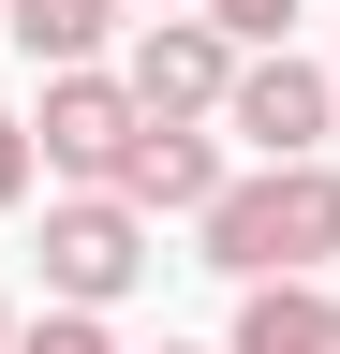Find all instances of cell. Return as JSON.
Returning a JSON list of instances; mask_svg holds the SVG:
<instances>
[{
    "mask_svg": "<svg viewBox=\"0 0 340 354\" xmlns=\"http://www.w3.org/2000/svg\"><path fill=\"white\" fill-rule=\"evenodd\" d=\"M193 266H222L237 295H267V281H311V266L340 251V162H251L222 177V207L193 221Z\"/></svg>",
    "mask_w": 340,
    "mask_h": 354,
    "instance_id": "obj_1",
    "label": "cell"
},
{
    "mask_svg": "<svg viewBox=\"0 0 340 354\" xmlns=\"http://www.w3.org/2000/svg\"><path fill=\"white\" fill-rule=\"evenodd\" d=\"M148 266H163V251H148V221L118 207V192H60V207H45V310H89V325H104Z\"/></svg>",
    "mask_w": 340,
    "mask_h": 354,
    "instance_id": "obj_2",
    "label": "cell"
},
{
    "mask_svg": "<svg viewBox=\"0 0 340 354\" xmlns=\"http://www.w3.org/2000/svg\"><path fill=\"white\" fill-rule=\"evenodd\" d=\"M134 133H148V118H134V88L89 59V74H45V104H30V162H45V177H74V192H118Z\"/></svg>",
    "mask_w": 340,
    "mask_h": 354,
    "instance_id": "obj_3",
    "label": "cell"
},
{
    "mask_svg": "<svg viewBox=\"0 0 340 354\" xmlns=\"http://www.w3.org/2000/svg\"><path fill=\"white\" fill-rule=\"evenodd\" d=\"M118 88H134V118L207 133V118L237 104V44L207 30V15H148V30H134V59H118Z\"/></svg>",
    "mask_w": 340,
    "mask_h": 354,
    "instance_id": "obj_4",
    "label": "cell"
},
{
    "mask_svg": "<svg viewBox=\"0 0 340 354\" xmlns=\"http://www.w3.org/2000/svg\"><path fill=\"white\" fill-rule=\"evenodd\" d=\"M222 133L251 162H325V133H340V74L325 59H237V104H222Z\"/></svg>",
    "mask_w": 340,
    "mask_h": 354,
    "instance_id": "obj_5",
    "label": "cell"
},
{
    "mask_svg": "<svg viewBox=\"0 0 340 354\" xmlns=\"http://www.w3.org/2000/svg\"><path fill=\"white\" fill-rule=\"evenodd\" d=\"M118 207L134 221H207L222 207V133H134V162H118Z\"/></svg>",
    "mask_w": 340,
    "mask_h": 354,
    "instance_id": "obj_6",
    "label": "cell"
},
{
    "mask_svg": "<svg viewBox=\"0 0 340 354\" xmlns=\"http://www.w3.org/2000/svg\"><path fill=\"white\" fill-rule=\"evenodd\" d=\"M222 354H340V295H325V281L237 295V339H222Z\"/></svg>",
    "mask_w": 340,
    "mask_h": 354,
    "instance_id": "obj_7",
    "label": "cell"
},
{
    "mask_svg": "<svg viewBox=\"0 0 340 354\" xmlns=\"http://www.w3.org/2000/svg\"><path fill=\"white\" fill-rule=\"evenodd\" d=\"M118 15H134V0H15V15H0V30H15V44H30V59H45V74H89V44H104Z\"/></svg>",
    "mask_w": 340,
    "mask_h": 354,
    "instance_id": "obj_8",
    "label": "cell"
},
{
    "mask_svg": "<svg viewBox=\"0 0 340 354\" xmlns=\"http://www.w3.org/2000/svg\"><path fill=\"white\" fill-rule=\"evenodd\" d=\"M193 15H207V30H222V44H281L296 15H311V0H193Z\"/></svg>",
    "mask_w": 340,
    "mask_h": 354,
    "instance_id": "obj_9",
    "label": "cell"
},
{
    "mask_svg": "<svg viewBox=\"0 0 340 354\" xmlns=\"http://www.w3.org/2000/svg\"><path fill=\"white\" fill-rule=\"evenodd\" d=\"M15 354H118V339L89 325V310H45V325H15Z\"/></svg>",
    "mask_w": 340,
    "mask_h": 354,
    "instance_id": "obj_10",
    "label": "cell"
},
{
    "mask_svg": "<svg viewBox=\"0 0 340 354\" xmlns=\"http://www.w3.org/2000/svg\"><path fill=\"white\" fill-rule=\"evenodd\" d=\"M15 192H30V118L0 104V207H15Z\"/></svg>",
    "mask_w": 340,
    "mask_h": 354,
    "instance_id": "obj_11",
    "label": "cell"
},
{
    "mask_svg": "<svg viewBox=\"0 0 340 354\" xmlns=\"http://www.w3.org/2000/svg\"><path fill=\"white\" fill-rule=\"evenodd\" d=\"M0 354H15V295H0Z\"/></svg>",
    "mask_w": 340,
    "mask_h": 354,
    "instance_id": "obj_12",
    "label": "cell"
},
{
    "mask_svg": "<svg viewBox=\"0 0 340 354\" xmlns=\"http://www.w3.org/2000/svg\"><path fill=\"white\" fill-rule=\"evenodd\" d=\"M163 354H207V339H163Z\"/></svg>",
    "mask_w": 340,
    "mask_h": 354,
    "instance_id": "obj_13",
    "label": "cell"
},
{
    "mask_svg": "<svg viewBox=\"0 0 340 354\" xmlns=\"http://www.w3.org/2000/svg\"><path fill=\"white\" fill-rule=\"evenodd\" d=\"M0 15H15V0H0Z\"/></svg>",
    "mask_w": 340,
    "mask_h": 354,
    "instance_id": "obj_14",
    "label": "cell"
},
{
    "mask_svg": "<svg viewBox=\"0 0 340 354\" xmlns=\"http://www.w3.org/2000/svg\"><path fill=\"white\" fill-rule=\"evenodd\" d=\"M325 74H340V59H325Z\"/></svg>",
    "mask_w": 340,
    "mask_h": 354,
    "instance_id": "obj_15",
    "label": "cell"
}]
</instances>
